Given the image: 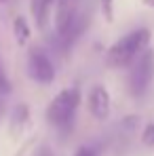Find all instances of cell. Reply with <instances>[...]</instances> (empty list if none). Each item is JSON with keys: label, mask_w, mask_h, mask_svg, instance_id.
Masks as SVG:
<instances>
[{"label": "cell", "mask_w": 154, "mask_h": 156, "mask_svg": "<svg viewBox=\"0 0 154 156\" xmlns=\"http://www.w3.org/2000/svg\"><path fill=\"white\" fill-rule=\"evenodd\" d=\"M148 44H150V30L148 27H137V30L125 34L123 38H118L108 49L106 63L110 68H125L144 49H148Z\"/></svg>", "instance_id": "6da1fadb"}, {"label": "cell", "mask_w": 154, "mask_h": 156, "mask_svg": "<svg viewBox=\"0 0 154 156\" xmlns=\"http://www.w3.org/2000/svg\"><path fill=\"white\" fill-rule=\"evenodd\" d=\"M78 104H80V91L78 87L63 89L61 93H57L51 99V104L47 108V122L59 131H70L74 125V116H76Z\"/></svg>", "instance_id": "7a4b0ae2"}, {"label": "cell", "mask_w": 154, "mask_h": 156, "mask_svg": "<svg viewBox=\"0 0 154 156\" xmlns=\"http://www.w3.org/2000/svg\"><path fill=\"white\" fill-rule=\"evenodd\" d=\"M133 61V70L129 72V93L139 99L150 91V84L154 80V51L144 49Z\"/></svg>", "instance_id": "3957f363"}, {"label": "cell", "mask_w": 154, "mask_h": 156, "mask_svg": "<svg viewBox=\"0 0 154 156\" xmlns=\"http://www.w3.org/2000/svg\"><path fill=\"white\" fill-rule=\"evenodd\" d=\"M27 74L34 82L40 84H51L55 80V66L51 57L38 47H32L27 53Z\"/></svg>", "instance_id": "277c9868"}, {"label": "cell", "mask_w": 154, "mask_h": 156, "mask_svg": "<svg viewBox=\"0 0 154 156\" xmlns=\"http://www.w3.org/2000/svg\"><path fill=\"white\" fill-rule=\"evenodd\" d=\"M87 105H89V112L93 114V118L106 120V118L110 116V105H112V99H110L108 89L102 87V84H95V87L89 91Z\"/></svg>", "instance_id": "5b68a950"}, {"label": "cell", "mask_w": 154, "mask_h": 156, "mask_svg": "<svg viewBox=\"0 0 154 156\" xmlns=\"http://www.w3.org/2000/svg\"><path fill=\"white\" fill-rule=\"evenodd\" d=\"M51 0H30V11L34 15V21L40 30H47L51 19Z\"/></svg>", "instance_id": "8992f818"}, {"label": "cell", "mask_w": 154, "mask_h": 156, "mask_svg": "<svg viewBox=\"0 0 154 156\" xmlns=\"http://www.w3.org/2000/svg\"><path fill=\"white\" fill-rule=\"evenodd\" d=\"M27 120H30V108L26 104H19L15 105L13 114H11V135H21L23 129H26Z\"/></svg>", "instance_id": "52a82bcc"}, {"label": "cell", "mask_w": 154, "mask_h": 156, "mask_svg": "<svg viewBox=\"0 0 154 156\" xmlns=\"http://www.w3.org/2000/svg\"><path fill=\"white\" fill-rule=\"evenodd\" d=\"M13 34H15L17 44H21V47L30 40L32 30H30V23H27V19L23 17V15H17V17L13 19Z\"/></svg>", "instance_id": "ba28073f"}, {"label": "cell", "mask_w": 154, "mask_h": 156, "mask_svg": "<svg viewBox=\"0 0 154 156\" xmlns=\"http://www.w3.org/2000/svg\"><path fill=\"white\" fill-rule=\"evenodd\" d=\"M11 91H13V84H11L9 76H6L4 63H2V59H0V95H9Z\"/></svg>", "instance_id": "9c48e42d"}, {"label": "cell", "mask_w": 154, "mask_h": 156, "mask_svg": "<svg viewBox=\"0 0 154 156\" xmlns=\"http://www.w3.org/2000/svg\"><path fill=\"white\" fill-rule=\"evenodd\" d=\"M102 11H103V17L106 21H114V0H102Z\"/></svg>", "instance_id": "30bf717a"}, {"label": "cell", "mask_w": 154, "mask_h": 156, "mask_svg": "<svg viewBox=\"0 0 154 156\" xmlns=\"http://www.w3.org/2000/svg\"><path fill=\"white\" fill-rule=\"evenodd\" d=\"M141 141H144V146H148V148H154V125H148L144 133H141Z\"/></svg>", "instance_id": "8fae6325"}, {"label": "cell", "mask_w": 154, "mask_h": 156, "mask_svg": "<svg viewBox=\"0 0 154 156\" xmlns=\"http://www.w3.org/2000/svg\"><path fill=\"white\" fill-rule=\"evenodd\" d=\"M74 156H99V152H97L93 146H80Z\"/></svg>", "instance_id": "7c38bea8"}, {"label": "cell", "mask_w": 154, "mask_h": 156, "mask_svg": "<svg viewBox=\"0 0 154 156\" xmlns=\"http://www.w3.org/2000/svg\"><path fill=\"white\" fill-rule=\"evenodd\" d=\"M34 156H55V154H53L51 146H47V144H45V146H40V148L36 150V154H34Z\"/></svg>", "instance_id": "4fadbf2b"}, {"label": "cell", "mask_w": 154, "mask_h": 156, "mask_svg": "<svg viewBox=\"0 0 154 156\" xmlns=\"http://www.w3.org/2000/svg\"><path fill=\"white\" fill-rule=\"evenodd\" d=\"M2 112H4V104H2V99H0V118H2Z\"/></svg>", "instance_id": "5bb4252c"}, {"label": "cell", "mask_w": 154, "mask_h": 156, "mask_svg": "<svg viewBox=\"0 0 154 156\" xmlns=\"http://www.w3.org/2000/svg\"><path fill=\"white\" fill-rule=\"evenodd\" d=\"M144 2H146L148 6H154V0H144Z\"/></svg>", "instance_id": "9a60e30c"}, {"label": "cell", "mask_w": 154, "mask_h": 156, "mask_svg": "<svg viewBox=\"0 0 154 156\" xmlns=\"http://www.w3.org/2000/svg\"><path fill=\"white\" fill-rule=\"evenodd\" d=\"M55 2H59V0H51V4H55Z\"/></svg>", "instance_id": "2e32d148"}, {"label": "cell", "mask_w": 154, "mask_h": 156, "mask_svg": "<svg viewBox=\"0 0 154 156\" xmlns=\"http://www.w3.org/2000/svg\"><path fill=\"white\" fill-rule=\"evenodd\" d=\"M0 2H6V0H0Z\"/></svg>", "instance_id": "e0dca14e"}]
</instances>
